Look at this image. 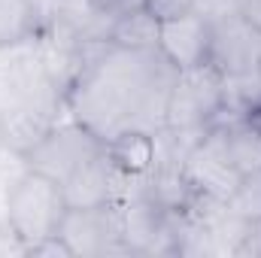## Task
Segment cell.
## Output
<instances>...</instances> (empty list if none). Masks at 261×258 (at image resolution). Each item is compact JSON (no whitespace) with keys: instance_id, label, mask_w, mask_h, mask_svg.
Listing matches in <instances>:
<instances>
[{"instance_id":"obj_5","label":"cell","mask_w":261,"mask_h":258,"mask_svg":"<svg viewBox=\"0 0 261 258\" xmlns=\"http://www.w3.org/2000/svg\"><path fill=\"white\" fill-rule=\"evenodd\" d=\"M58 234L67 240L73 255H130L116 203L70 207Z\"/></svg>"},{"instance_id":"obj_6","label":"cell","mask_w":261,"mask_h":258,"mask_svg":"<svg viewBox=\"0 0 261 258\" xmlns=\"http://www.w3.org/2000/svg\"><path fill=\"white\" fill-rule=\"evenodd\" d=\"M182 176H186L189 189L195 194H206V197H216V200H228L234 194V189L240 186V173L234 170V164L228 158L225 137H222L219 125H210V131L186 155Z\"/></svg>"},{"instance_id":"obj_11","label":"cell","mask_w":261,"mask_h":258,"mask_svg":"<svg viewBox=\"0 0 261 258\" xmlns=\"http://www.w3.org/2000/svg\"><path fill=\"white\" fill-rule=\"evenodd\" d=\"M216 125L222 128L225 149H228V158H231L234 170L240 176L258 173L261 170V131L255 125H249V119H228V116H219Z\"/></svg>"},{"instance_id":"obj_18","label":"cell","mask_w":261,"mask_h":258,"mask_svg":"<svg viewBox=\"0 0 261 258\" xmlns=\"http://www.w3.org/2000/svg\"><path fill=\"white\" fill-rule=\"evenodd\" d=\"M24 255H34V258H43V255L73 258V249L67 246V240L61 237V234H52V237H46V240H40V243L28 246V249H24Z\"/></svg>"},{"instance_id":"obj_9","label":"cell","mask_w":261,"mask_h":258,"mask_svg":"<svg viewBox=\"0 0 261 258\" xmlns=\"http://www.w3.org/2000/svg\"><path fill=\"white\" fill-rule=\"evenodd\" d=\"M119 167L110 161L107 149L91 158L85 167H79L70 179H64L67 207H100V203H116L119 194Z\"/></svg>"},{"instance_id":"obj_14","label":"cell","mask_w":261,"mask_h":258,"mask_svg":"<svg viewBox=\"0 0 261 258\" xmlns=\"http://www.w3.org/2000/svg\"><path fill=\"white\" fill-rule=\"evenodd\" d=\"M161 40V18L152 15L146 6L110 24V43L122 49H158Z\"/></svg>"},{"instance_id":"obj_1","label":"cell","mask_w":261,"mask_h":258,"mask_svg":"<svg viewBox=\"0 0 261 258\" xmlns=\"http://www.w3.org/2000/svg\"><path fill=\"white\" fill-rule=\"evenodd\" d=\"M176 73L161 49H122L107 40L67 91V113L103 143L122 131L155 134L164 128Z\"/></svg>"},{"instance_id":"obj_17","label":"cell","mask_w":261,"mask_h":258,"mask_svg":"<svg viewBox=\"0 0 261 258\" xmlns=\"http://www.w3.org/2000/svg\"><path fill=\"white\" fill-rule=\"evenodd\" d=\"M240 6H243V0H192V12L206 18L210 24L231 18V15H240Z\"/></svg>"},{"instance_id":"obj_7","label":"cell","mask_w":261,"mask_h":258,"mask_svg":"<svg viewBox=\"0 0 261 258\" xmlns=\"http://www.w3.org/2000/svg\"><path fill=\"white\" fill-rule=\"evenodd\" d=\"M210 64L222 76L243 73L261 64V34L243 18L231 15L213 24V40H210Z\"/></svg>"},{"instance_id":"obj_20","label":"cell","mask_w":261,"mask_h":258,"mask_svg":"<svg viewBox=\"0 0 261 258\" xmlns=\"http://www.w3.org/2000/svg\"><path fill=\"white\" fill-rule=\"evenodd\" d=\"M243 255L261 258V219H255L249 225V234H246V246H243Z\"/></svg>"},{"instance_id":"obj_12","label":"cell","mask_w":261,"mask_h":258,"mask_svg":"<svg viewBox=\"0 0 261 258\" xmlns=\"http://www.w3.org/2000/svg\"><path fill=\"white\" fill-rule=\"evenodd\" d=\"M107 155L122 173L146 176L155 161V140L149 131H122L107 140Z\"/></svg>"},{"instance_id":"obj_13","label":"cell","mask_w":261,"mask_h":258,"mask_svg":"<svg viewBox=\"0 0 261 258\" xmlns=\"http://www.w3.org/2000/svg\"><path fill=\"white\" fill-rule=\"evenodd\" d=\"M261 107V64L243 73L222 76V116L246 119Z\"/></svg>"},{"instance_id":"obj_21","label":"cell","mask_w":261,"mask_h":258,"mask_svg":"<svg viewBox=\"0 0 261 258\" xmlns=\"http://www.w3.org/2000/svg\"><path fill=\"white\" fill-rule=\"evenodd\" d=\"M240 15L255 28L261 34V0H243V6H240Z\"/></svg>"},{"instance_id":"obj_8","label":"cell","mask_w":261,"mask_h":258,"mask_svg":"<svg viewBox=\"0 0 261 258\" xmlns=\"http://www.w3.org/2000/svg\"><path fill=\"white\" fill-rule=\"evenodd\" d=\"M210 40H213V24L197 12H186L161 21L158 49L176 70H195L210 64Z\"/></svg>"},{"instance_id":"obj_3","label":"cell","mask_w":261,"mask_h":258,"mask_svg":"<svg viewBox=\"0 0 261 258\" xmlns=\"http://www.w3.org/2000/svg\"><path fill=\"white\" fill-rule=\"evenodd\" d=\"M103 149H107V143L94 131L79 125L76 119H67V122H58L46 131L43 140L34 143L21 155V161L28 170L46 173V176L64 183L79 167H85L91 158H97Z\"/></svg>"},{"instance_id":"obj_22","label":"cell","mask_w":261,"mask_h":258,"mask_svg":"<svg viewBox=\"0 0 261 258\" xmlns=\"http://www.w3.org/2000/svg\"><path fill=\"white\" fill-rule=\"evenodd\" d=\"M246 119H249V125H255V128L261 131V107H258V110H255V113H249Z\"/></svg>"},{"instance_id":"obj_2","label":"cell","mask_w":261,"mask_h":258,"mask_svg":"<svg viewBox=\"0 0 261 258\" xmlns=\"http://www.w3.org/2000/svg\"><path fill=\"white\" fill-rule=\"evenodd\" d=\"M64 186L46 173L21 167V173L9 183L3 200V222L15 234V240L28 249L52 234H58L67 216Z\"/></svg>"},{"instance_id":"obj_4","label":"cell","mask_w":261,"mask_h":258,"mask_svg":"<svg viewBox=\"0 0 261 258\" xmlns=\"http://www.w3.org/2000/svg\"><path fill=\"white\" fill-rule=\"evenodd\" d=\"M222 116V73L213 64L179 70L167 97L164 125L176 131H206Z\"/></svg>"},{"instance_id":"obj_10","label":"cell","mask_w":261,"mask_h":258,"mask_svg":"<svg viewBox=\"0 0 261 258\" xmlns=\"http://www.w3.org/2000/svg\"><path fill=\"white\" fill-rule=\"evenodd\" d=\"M55 0H0V52L40 40L49 31Z\"/></svg>"},{"instance_id":"obj_16","label":"cell","mask_w":261,"mask_h":258,"mask_svg":"<svg viewBox=\"0 0 261 258\" xmlns=\"http://www.w3.org/2000/svg\"><path fill=\"white\" fill-rule=\"evenodd\" d=\"M85 3L107 24H113V21H119V18H125V15H130V12H137V9L146 6V0H85Z\"/></svg>"},{"instance_id":"obj_15","label":"cell","mask_w":261,"mask_h":258,"mask_svg":"<svg viewBox=\"0 0 261 258\" xmlns=\"http://www.w3.org/2000/svg\"><path fill=\"white\" fill-rule=\"evenodd\" d=\"M228 207L246 222L261 219V170L249 173V176H240V186L228 197Z\"/></svg>"},{"instance_id":"obj_19","label":"cell","mask_w":261,"mask_h":258,"mask_svg":"<svg viewBox=\"0 0 261 258\" xmlns=\"http://www.w3.org/2000/svg\"><path fill=\"white\" fill-rule=\"evenodd\" d=\"M146 9L164 21V18H176V15L192 12V0H146Z\"/></svg>"}]
</instances>
